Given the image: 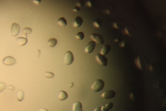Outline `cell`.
Instances as JSON below:
<instances>
[{
	"mask_svg": "<svg viewBox=\"0 0 166 111\" xmlns=\"http://www.w3.org/2000/svg\"><path fill=\"white\" fill-rule=\"evenodd\" d=\"M16 42L19 46H24L27 43L28 40L26 38L19 37L16 39Z\"/></svg>",
	"mask_w": 166,
	"mask_h": 111,
	"instance_id": "obj_10",
	"label": "cell"
},
{
	"mask_svg": "<svg viewBox=\"0 0 166 111\" xmlns=\"http://www.w3.org/2000/svg\"><path fill=\"white\" fill-rule=\"evenodd\" d=\"M94 111H102V110H101V107H97L95 110Z\"/></svg>",
	"mask_w": 166,
	"mask_h": 111,
	"instance_id": "obj_26",
	"label": "cell"
},
{
	"mask_svg": "<svg viewBox=\"0 0 166 111\" xmlns=\"http://www.w3.org/2000/svg\"><path fill=\"white\" fill-rule=\"evenodd\" d=\"M73 85H74V83H71V84L69 85V87H72L73 86Z\"/></svg>",
	"mask_w": 166,
	"mask_h": 111,
	"instance_id": "obj_29",
	"label": "cell"
},
{
	"mask_svg": "<svg viewBox=\"0 0 166 111\" xmlns=\"http://www.w3.org/2000/svg\"><path fill=\"white\" fill-rule=\"evenodd\" d=\"M110 50V46L109 44H105L103 46V48L101 50L100 54L102 55H106L109 52Z\"/></svg>",
	"mask_w": 166,
	"mask_h": 111,
	"instance_id": "obj_12",
	"label": "cell"
},
{
	"mask_svg": "<svg viewBox=\"0 0 166 111\" xmlns=\"http://www.w3.org/2000/svg\"><path fill=\"white\" fill-rule=\"evenodd\" d=\"M32 32V29L30 28H24L23 29V33L25 34H30Z\"/></svg>",
	"mask_w": 166,
	"mask_h": 111,
	"instance_id": "obj_20",
	"label": "cell"
},
{
	"mask_svg": "<svg viewBox=\"0 0 166 111\" xmlns=\"http://www.w3.org/2000/svg\"><path fill=\"white\" fill-rule=\"evenodd\" d=\"M93 25L95 27L97 28H100L102 25V22L100 20L97 19L94 22Z\"/></svg>",
	"mask_w": 166,
	"mask_h": 111,
	"instance_id": "obj_18",
	"label": "cell"
},
{
	"mask_svg": "<svg viewBox=\"0 0 166 111\" xmlns=\"http://www.w3.org/2000/svg\"><path fill=\"white\" fill-rule=\"evenodd\" d=\"M80 10V9L79 7H76L75 8L73 9V10L75 11H79Z\"/></svg>",
	"mask_w": 166,
	"mask_h": 111,
	"instance_id": "obj_24",
	"label": "cell"
},
{
	"mask_svg": "<svg viewBox=\"0 0 166 111\" xmlns=\"http://www.w3.org/2000/svg\"><path fill=\"white\" fill-rule=\"evenodd\" d=\"M68 95L67 93L64 91H61L59 95V99L60 100L63 101L66 100L68 98Z\"/></svg>",
	"mask_w": 166,
	"mask_h": 111,
	"instance_id": "obj_13",
	"label": "cell"
},
{
	"mask_svg": "<svg viewBox=\"0 0 166 111\" xmlns=\"http://www.w3.org/2000/svg\"><path fill=\"white\" fill-rule=\"evenodd\" d=\"M38 111H49L48 110L46 109H44V108H42L40 110H39Z\"/></svg>",
	"mask_w": 166,
	"mask_h": 111,
	"instance_id": "obj_28",
	"label": "cell"
},
{
	"mask_svg": "<svg viewBox=\"0 0 166 111\" xmlns=\"http://www.w3.org/2000/svg\"><path fill=\"white\" fill-rule=\"evenodd\" d=\"M20 31V27L19 24L16 23H13L11 28V33L14 37H16Z\"/></svg>",
	"mask_w": 166,
	"mask_h": 111,
	"instance_id": "obj_7",
	"label": "cell"
},
{
	"mask_svg": "<svg viewBox=\"0 0 166 111\" xmlns=\"http://www.w3.org/2000/svg\"><path fill=\"white\" fill-rule=\"evenodd\" d=\"M33 2L35 4H39L40 2H41V1H40V0H33Z\"/></svg>",
	"mask_w": 166,
	"mask_h": 111,
	"instance_id": "obj_25",
	"label": "cell"
},
{
	"mask_svg": "<svg viewBox=\"0 0 166 111\" xmlns=\"http://www.w3.org/2000/svg\"><path fill=\"white\" fill-rule=\"evenodd\" d=\"M83 22V20L82 18L80 16H77L76 17L73 22V26L75 28H79L82 25Z\"/></svg>",
	"mask_w": 166,
	"mask_h": 111,
	"instance_id": "obj_9",
	"label": "cell"
},
{
	"mask_svg": "<svg viewBox=\"0 0 166 111\" xmlns=\"http://www.w3.org/2000/svg\"><path fill=\"white\" fill-rule=\"evenodd\" d=\"M7 85L4 83H0V93L4 91L6 88Z\"/></svg>",
	"mask_w": 166,
	"mask_h": 111,
	"instance_id": "obj_22",
	"label": "cell"
},
{
	"mask_svg": "<svg viewBox=\"0 0 166 111\" xmlns=\"http://www.w3.org/2000/svg\"><path fill=\"white\" fill-rule=\"evenodd\" d=\"M75 37L77 39L80 40H82L84 38V35L83 32H79V33H78L76 35Z\"/></svg>",
	"mask_w": 166,
	"mask_h": 111,
	"instance_id": "obj_17",
	"label": "cell"
},
{
	"mask_svg": "<svg viewBox=\"0 0 166 111\" xmlns=\"http://www.w3.org/2000/svg\"><path fill=\"white\" fill-rule=\"evenodd\" d=\"M101 110H102V111H109V110H108L107 109H106L104 107V106H102V107L101 108Z\"/></svg>",
	"mask_w": 166,
	"mask_h": 111,
	"instance_id": "obj_27",
	"label": "cell"
},
{
	"mask_svg": "<svg viewBox=\"0 0 166 111\" xmlns=\"http://www.w3.org/2000/svg\"><path fill=\"white\" fill-rule=\"evenodd\" d=\"M104 82L101 79H98L91 86V89L95 92L102 90L104 87Z\"/></svg>",
	"mask_w": 166,
	"mask_h": 111,
	"instance_id": "obj_1",
	"label": "cell"
},
{
	"mask_svg": "<svg viewBox=\"0 0 166 111\" xmlns=\"http://www.w3.org/2000/svg\"><path fill=\"white\" fill-rule=\"evenodd\" d=\"M115 92L112 90H109L105 91L102 95V97L105 99H112L115 96Z\"/></svg>",
	"mask_w": 166,
	"mask_h": 111,
	"instance_id": "obj_8",
	"label": "cell"
},
{
	"mask_svg": "<svg viewBox=\"0 0 166 111\" xmlns=\"http://www.w3.org/2000/svg\"><path fill=\"white\" fill-rule=\"evenodd\" d=\"M57 23L59 25H60V26H66L68 24L67 23V20L63 17H61V18H60L58 21H57Z\"/></svg>",
	"mask_w": 166,
	"mask_h": 111,
	"instance_id": "obj_15",
	"label": "cell"
},
{
	"mask_svg": "<svg viewBox=\"0 0 166 111\" xmlns=\"http://www.w3.org/2000/svg\"><path fill=\"white\" fill-rule=\"evenodd\" d=\"M96 46V43L95 42L92 41L89 42L85 48L84 50L85 52L87 53H92L95 50Z\"/></svg>",
	"mask_w": 166,
	"mask_h": 111,
	"instance_id": "obj_6",
	"label": "cell"
},
{
	"mask_svg": "<svg viewBox=\"0 0 166 111\" xmlns=\"http://www.w3.org/2000/svg\"><path fill=\"white\" fill-rule=\"evenodd\" d=\"M25 96V94L23 91L20 90L18 91V93H17V99H18L19 101H21L23 100Z\"/></svg>",
	"mask_w": 166,
	"mask_h": 111,
	"instance_id": "obj_14",
	"label": "cell"
},
{
	"mask_svg": "<svg viewBox=\"0 0 166 111\" xmlns=\"http://www.w3.org/2000/svg\"><path fill=\"white\" fill-rule=\"evenodd\" d=\"M96 60L98 63L103 66H106L108 65V59L105 56L102 55L100 53L98 54L96 57Z\"/></svg>",
	"mask_w": 166,
	"mask_h": 111,
	"instance_id": "obj_2",
	"label": "cell"
},
{
	"mask_svg": "<svg viewBox=\"0 0 166 111\" xmlns=\"http://www.w3.org/2000/svg\"><path fill=\"white\" fill-rule=\"evenodd\" d=\"M8 88L9 89L11 90H14L15 89V88L12 85H9L8 87Z\"/></svg>",
	"mask_w": 166,
	"mask_h": 111,
	"instance_id": "obj_23",
	"label": "cell"
},
{
	"mask_svg": "<svg viewBox=\"0 0 166 111\" xmlns=\"http://www.w3.org/2000/svg\"><path fill=\"white\" fill-rule=\"evenodd\" d=\"M48 43L49 46L51 47H54L57 44V40L55 38L50 39L48 40Z\"/></svg>",
	"mask_w": 166,
	"mask_h": 111,
	"instance_id": "obj_16",
	"label": "cell"
},
{
	"mask_svg": "<svg viewBox=\"0 0 166 111\" xmlns=\"http://www.w3.org/2000/svg\"><path fill=\"white\" fill-rule=\"evenodd\" d=\"M72 111H83L82 103L79 101L75 102L73 105Z\"/></svg>",
	"mask_w": 166,
	"mask_h": 111,
	"instance_id": "obj_11",
	"label": "cell"
},
{
	"mask_svg": "<svg viewBox=\"0 0 166 111\" xmlns=\"http://www.w3.org/2000/svg\"><path fill=\"white\" fill-rule=\"evenodd\" d=\"M45 76L48 78H53L55 76L54 73L50 72H47L44 74Z\"/></svg>",
	"mask_w": 166,
	"mask_h": 111,
	"instance_id": "obj_19",
	"label": "cell"
},
{
	"mask_svg": "<svg viewBox=\"0 0 166 111\" xmlns=\"http://www.w3.org/2000/svg\"><path fill=\"white\" fill-rule=\"evenodd\" d=\"M3 63L8 66H11L15 64L16 63V59L12 56H8L3 59Z\"/></svg>",
	"mask_w": 166,
	"mask_h": 111,
	"instance_id": "obj_5",
	"label": "cell"
},
{
	"mask_svg": "<svg viewBox=\"0 0 166 111\" xmlns=\"http://www.w3.org/2000/svg\"><path fill=\"white\" fill-rule=\"evenodd\" d=\"M74 61V56L72 53L68 51L66 53L65 57H64V62L66 65H69L72 64V63Z\"/></svg>",
	"mask_w": 166,
	"mask_h": 111,
	"instance_id": "obj_3",
	"label": "cell"
},
{
	"mask_svg": "<svg viewBox=\"0 0 166 111\" xmlns=\"http://www.w3.org/2000/svg\"><path fill=\"white\" fill-rule=\"evenodd\" d=\"M105 108L108 110H109L111 109H112L113 107V103L112 102H109L108 104H106L105 106H104Z\"/></svg>",
	"mask_w": 166,
	"mask_h": 111,
	"instance_id": "obj_21",
	"label": "cell"
},
{
	"mask_svg": "<svg viewBox=\"0 0 166 111\" xmlns=\"http://www.w3.org/2000/svg\"><path fill=\"white\" fill-rule=\"evenodd\" d=\"M91 38L93 40V41L97 42L98 44H103L104 43V39L102 36L100 34L97 33H93L91 35Z\"/></svg>",
	"mask_w": 166,
	"mask_h": 111,
	"instance_id": "obj_4",
	"label": "cell"
}]
</instances>
